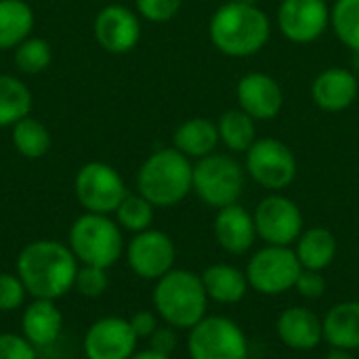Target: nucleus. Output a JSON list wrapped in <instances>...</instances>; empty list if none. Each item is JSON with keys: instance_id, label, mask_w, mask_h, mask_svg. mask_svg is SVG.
<instances>
[{"instance_id": "obj_1", "label": "nucleus", "mask_w": 359, "mask_h": 359, "mask_svg": "<svg viewBox=\"0 0 359 359\" xmlns=\"http://www.w3.org/2000/svg\"><path fill=\"white\" fill-rule=\"evenodd\" d=\"M80 263L67 244L59 240H34L17 257V276L32 299L59 301L65 297L78 276Z\"/></svg>"}, {"instance_id": "obj_2", "label": "nucleus", "mask_w": 359, "mask_h": 359, "mask_svg": "<svg viewBox=\"0 0 359 359\" xmlns=\"http://www.w3.org/2000/svg\"><path fill=\"white\" fill-rule=\"evenodd\" d=\"M208 38L221 55L248 59L267 46L271 38V19L257 4L229 0L212 13Z\"/></svg>"}, {"instance_id": "obj_3", "label": "nucleus", "mask_w": 359, "mask_h": 359, "mask_svg": "<svg viewBox=\"0 0 359 359\" xmlns=\"http://www.w3.org/2000/svg\"><path fill=\"white\" fill-rule=\"evenodd\" d=\"M137 191L156 208L181 204L194 191V164L175 147L156 149L137 172Z\"/></svg>"}, {"instance_id": "obj_4", "label": "nucleus", "mask_w": 359, "mask_h": 359, "mask_svg": "<svg viewBox=\"0 0 359 359\" xmlns=\"http://www.w3.org/2000/svg\"><path fill=\"white\" fill-rule=\"evenodd\" d=\"M208 301L202 278L187 269L168 271L154 288V311L164 324L177 330H191L202 322Z\"/></svg>"}, {"instance_id": "obj_5", "label": "nucleus", "mask_w": 359, "mask_h": 359, "mask_svg": "<svg viewBox=\"0 0 359 359\" xmlns=\"http://www.w3.org/2000/svg\"><path fill=\"white\" fill-rule=\"evenodd\" d=\"M67 246L80 265L109 269L124 252V238L111 215L84 212L72 223Z\"/></svg>"}, {"instance_id": "obj_6", "label": "nucleus", "mask_w": 359, "mask_h": 359, "mask_svg": "<svg viewBox=\"0 0 359 359\" xmlns=\"http://www.w3.org/2000/svg\"><path fill=\"white\" fill-rule=\"evenodd\" d=\"M246 187V168L227 154H210L194 164V191L210 208L238 204Z\"/></svg>"}, {"instance_id": "obj_7", "label": "nucleus", "mask_w": 359, "mask_h": 359, "mask_svg": "<svg viewBox=\"0 0 359 359\" xmlns=\"http://www.w3.org/2000/svg\"><path fill=\"white\" fill-rule=\"evenodd\" d=\"M244 156L246 175L267 191H284L297 179V156L280 139L259 137Z\"/></svg>"}, {"instance_id": "obj_8", "label": "nucleus", "mask_w": 359, "mask_h": 359, "mask_svg": "<svg viewBox=\"0 0 359 359\" xmlns=\"http://www.w3.org/2000/svg\"><path fill=\"white\" fill-rule=\"evenodd\" d=\"M74 194L86 212L114 215L128 189L122 175L107 162H86L74 177Z\"/></svg>"}, {"instance_id": "obj_9", "label": "nucleus", "mask_w": 359, "mask_h": 359, "mask_svg": "<svg viewBox=\"0 0 359 359\" xmlns=\"http://www.w3.org/2000/svg\"><path fill=\"white\" fill-rule=\"evenodd\" d=\"M191 359H248V339L229 318L206 316L187 337Z\"/></svg>"}, {"instance_id": "obj_10", "label": "nucleus", "mask_w": 359, "mask_h": 359, "mask_svg": "<svg viewBox=\"0 0 359 359\" xmlns=\"http://www.w3.org/2000/svg\"><path fill=\"white\" fill-rule=\"evenodd\" d=\"M303 267L290 246H265L257 250L248 265V286L265 297L284 294L294 288Z\"/></svg>"}, {"instance_id": "obj_11", "label": "nucleus", "mask_w": 359, "mask_h": 359, "mask_svg": "<svg viewBox=\"0 0 359 359\" xmlns=\"http://www.w3.org/2000/svg\"><path fill=\"white\" fill-rule=\"evenodd\" d=\"M257 236L269 246H292L303 233V212L294 200L271 194L252 212Z\"/></svg>"}, {"instance_id": "obj_12", "label": "nucleus", "mask_w": 359, "mask_h": 359, "mask_svg": "<svg viewBox=\"0 0 359 359\" xmlns=\"http://www.w3.org/2000/svg\"><path fill=\"white\" fill-rule=\"evenodd\" d=\"M128 267L141 280L158 282L168 271L175 269L177 248L168 233L160 229H145L135 233L128 246L124 248Z\"/></svg>"}, {"instance_id": "obj_13", "label": "nucleus", "mask_w": 359, "mask_h": 359, "mask_svg": "<svg viewBox=\"0 0 359 359\" xmlns=\"http://www.w3.org/2000/svg\"><path fill=\"white\" fill-rule=\"evenodd\" d=\"M276 23L286 40L311 44L330 27V6L326 0H282Z\"/></svg>"}, {"instance_id": "obj_14", "label": "nucleus", "mask_w": 359, "mask_h": 359, "mask_svg": "<svg viewBox=\"0 0 359 359\" xmlns=\"http://www.w3.org/2000/svg\"><path fill=\"white\" fill-rule=\"evenodd\" d=\"M93 36L105 53L126 55L141 40V17L124 4H107L95 15Z\"/></svg>"}, {"instance_id": "obj_15", "label": "nucleus", "mask_w": 359, "mask_h": 359, "mask_svg": "<svg viewBox=\"0 0 359 359\" xmlns=\"http://www.w3.org/2000/svg\"><path fill=\"white\" fill-rule=\"evenodd\" d=\"M137 343L128 320L107 316L88 326L82 349L86 359H130L137 353Z\"/></svg>"}, {"instance_id": "obj_16", "label": "nucleus", "mask_w": 359, "mask_h": 359, "mask_svg": "<svg viewBox=\"0 0 359 359\" xmlns=\"http://www.w3.org/2000/svg\"><path fill=\"white\" fill-rule=\"evenodd\" d=\"M238 107L257 122H269L284 107V90L280 82L265 72H248L236 84Z\"/></svg>"}, {"instance_id": "obj_17", "label": "nucleus", "mask_w": 359, "mask_h": 359, "mask_svg": "<svg viewBox=\"0 0 359 359\" xmlns=\"http://www.w3.org/2000/svg\"><path fill=\"white\" fill-rule=\"evenodd\" d=\"M359 95L358 76L341 65H330L320 72L311 84L313 103L328 114H339L349 109Z\"/></svg>"}, {"instance_id": "obj_18", "label": "nucleus", "mask_w": 359, "mask_h": 359, "mask_svg": "<svg viewBox=\"0 0 359 359\" xmlns=\"http://www.w3.org/2000/svg\"><path fill=\"white\" fill-rule=\"evenodd\" d=\"M217 244L229 255H244L257 242L255 217L240 204H231L217 210L215 217Z\"/></svg>"}, {"instance_id": "obj_19", "label": "nucleus", "mask_w": 359, "mask_h": 359, "mask_svg": "<svg viewBox=\"0 0 359 359\" xmlns=\"http://www.w3.org/2000/svg\"><path fill=\"white\" fill-rule=\"evenodd\" d=\"M63 332V316L57 301L32 299L21 316V334L36 347L46 349L59 341Z\"/></svg>"}, {"instance_id": "obj_20", "label": "nucleus", "mask_w": 359, "mask_h": 359, "mask_svg": "<svg viewBox=\"0 0 359 359\" xmlns=\"http://www.w3.org/2000/svg\"><path fill=\"white\" fill-rule=\"evenodd\" d=\"M280 341L292 351H311L324 341L322 320L307 307H288L276 324Z\"/></svg>"}, {"instance_id": "obj_21", "label": "nucleus", "mask_w": 359, "mask_h": 359, "mask_svg": "<svg viewBox=\"0 0 359 359\" xmlns=\"http://www.w3.org/2000/svg\"><path fill=\"white\" fill-rule=\"evenodd\" d=\"M219 128L217 122L196 116L181 122L172 133V147L179 149L189 160H202L215 154L219 145Z\"/></svg>"}, {"instance_id": "obj_22", "label": "nucleus", "mask_w": 359, "mask_h": 359, "mask_svg": "<svg viewBox=\"0 0 359 359\" xmlns=\"http://www.w3.org/2000/svg\"><path fill=\"white\" fill-rule=\"evenodd\" d=\"M324 341L332 349H359V301H345L334 305L322 320Z\"/></svg>"}, {"instance_id": "obj_23", "label": "nucleus", "mask_w": 359, "mask_h": 359, "mask_svg": "<svg viewBox=\"0 0 359 359\" xmlns=\"http://www.w3.org/2000/svg\"><path fill=\"white\" fill-rule=\"evenodd\" d=\"M204 290L210 301L221 305H236L246 297L248 290V278L246 271H240L233 265L217 263L204 269L200 276Z\"/></svg>"}, {"instance_id": "obj_24", "label": "nucleus", "mask_w": 359, "mask_h": 359, "mask_svg": "<svg viewBox=\"0 0 359 359\" xmlns=\"http://www.w3.org/2000/svg\"><path fill=\"white\" fill-rule=\"evenodd\" d=\"M297 259L303 269L324 271L332 265L337 257V238L326 227H309L303 229L297 240Z\"/></svg>"}, {"instance_id": "obj_25", "label": "nucleus", "mask_w": 359, "mask_h": 359, "mask_svg": "<svg viewBox=\"0 0 359 359\" xmlns=\"http://www.w3.org/2000/svg\"><path fill=\"white\" fill-rule=\"evenodd\" d=\"M36 15L25 0H0V50H13L32 36Z\"/></svg>"}, {"instance_id": "obj_26", "label": "nucleus", "mask_w": 359, "mask_h": 359, "mask_svg": "<svg viewBox=\"0 0 359 359\" xmlns=\"http://www.w3.org/2000/svg\"><path fill=\"white\" fill-rule=\"evenodd\" d=\"M34 95L29 86L13 74H0V128L15 126L32 116Z\"/></svg>"}, {"instance_id": "obj_27", "label": "nucleus", "mask_w": 359, "mask_h": 359, "mask_svg": "<svg viewBox=\"0 0 359 359\" xmlns=\"http://www.w3.org/2000/svg\"><path fill=\"white\" fill-rule=\"evenodd\" d=\"M219 141L233 154H246L250 145L259 139L257 137V120L250 118L240 107L227 109L217 120Z\"/></svg>"}, {"instance_id": "obj_28", "label": "nucleus", "mask_w": 359, "mask_h": 359, "mask_svg": "<svg viewBox=\"0 0 359 359\" xmlns=\"http://www.w3.org/2000/svg\"><path fill=\"white\" fill-rule=\"evenodd\" d=\"M11 141H13L15 149L19 151V156L27 158V160L44 158L53 145L48 126L32 116H27V118L19 120L15 126H11Z\"/></svg>"}, {"instance_id": "obj_29", "label": "nucleus", "mask_w": 359, "mask_h": 359, "mask_svg": "<svg viewBox=\"0 0 359 359\" xmlns=\"http://www.w3.org/2000/svg\"><path fill=\"white\" fill-rule=\"evenodd\" d=\"M154 210H156V206L137 191V194H126V198L116 208L114 217H116V223L120 225V229L130 231V233H141L151 227Z\"/></svg>"}, {"instance_id": "obj_30", "label": "nucleus", "mask_w": 359, "mask_h": 359, "mask_svg": "<svg viewBox=\"0 0 359 359\" xmlns=\"http://www.w3.org/2000/svg\"><path fill=\"white\" fill-rule=\"evenodd\" d=\"M330 27L339 42L359 55V0H337L330 8Z\"/></svg>"}, {"instance_id": "obj_31", "label": "nucleus", "mask_w": 359, "mask_h": 359, "mask_svg": "<svg viewBox=\"0 0 359 359\" xmlns=\"http://www.w3.org/2000/svg\"><path fill=\"white\" fill-rule=\"evenodd\" d=\"M13 55H15L17 69L27 76L42 74L53 61V48H50L48 40H44L40 36H27L23 42H19L13 48Z\"/></svg>"}, {"instance_id": "obj_32", "label": "nucleus", "mask_w": 359, "mask_h": 359, "mask_svg": "<svg viewBox=\"0 0 359 359\" xmlns=\"http://www.w3.org/2000/svg\"><path fill=\"white\" fill-rule=\"evenodd\" d=\"M107 286H109L107 269L80 265L74 288H76L82 297H86V299H99V297L105 294Z\"/></svg>"}, {"instance_id": "obj_33", "label": "nucleus", "mask_w": 359, "mask_h": 359, "mask_svg": "<svg viewBox=\"0 0 359 359\" xmlns=\"http://www.w3.org/2000/svg\"><path fill=\"white\" fill-rule=\"evenodd\" d=\"M27 290L17 273L0 271V313H11L23 307Z\"/></svg>"}, {"instance_id": "obj_34", "label": "nucleus", "mask_w": 359, "mask_h": 359, "mask_svg": "<svg viewBox=\"0 0 359 359\" xmlns=\"http://www.w3.org/2000/svg\"><path fill=\"white\" fill-rule=\"evenodd\" d=\"M183 0H135V11L149 23H166L177 17Z\"/></svg>"}, {"instance_id": "obj_35", "label": "nucleus", "mask_w": 359, "mask_h": 359, "mask_svg": "<svg viewBox=\"0 0 359 359\" xmlns=\"http://www.w3.org/2000/svg\"><path fill=\"white\" fill-rule=\"evenodd\" d=\"M0 359H38V349L15 332H0Z\"/></svg>"}, {"instance_id": "obj_36", "label": "nucleus", "mask_w": 359, "mask_h": 359, "mask_svg": "<svg viewBox=\"0 0 359 359\" xmlns=\"http://www.w3.org/2000/svg\"><path fill=\"white\" fill-rule=\"evenodd\" d=\"M294 288L299 290V294L303 299L316 301L326 292V278L322 276V271H313V269H303Z\"/></svg>"}, {"instance_id": "obj_37", "label": "nucleus", "mask_w": 359, "mask_h": 359, "mask_svg": "<svg viewBox=\"0 0 359 359\" xmlns=\"http://www.w3.org/2000/svg\"><path fill=\"white\" fill-rule=\"evenodd\" d=\"M149 349L164 355H172V351L177 349V328L168 324L158 326V330L149 337Z\"/></svg>"}, {"instance_id": "obj_38", "label": "nucleus", "mask_w": 359, "mask_h": 359, "mask_svg": "<svg viewBox=\"0 0 359 359\" xmlns=\"http://www.w3.org/2000/svg\"><path fill=\"white\" fill-rule=\"evenodd\" d=\"M158 320H160V318H158L156 311H137L128 322H130V326H133V332H135L137 339L141 341V339H149V337L158 330V326H160Z\"/></svg>"}, {"instance_id": "obj_39", "label": "nucleus", "mask_w": 359, "mask_h": 359, "mask_svg": "<svg viewBox=\"0 0 359 359\" xmlns=\"http://www.w3.org/2000/svg\"><path fill=\"white\" fill-rule=\"evenodd\" d=\"M130 359H172L170 355H164V353H158L154 349H145V351H137Z\"/></svg>"}, {"instance_id": "obj_40", "label": "nucleus", "mask_w": 359, "mask_h": 359, "mask_svg": "<svg viewBox=\"0 0 359 359\" xmlns=\"http://www.w3.org/2000/svg\"><path fill=\"white\" fill-rule=\"evenodd\" d=\"M324 359H355L351 351H345V349H330V353Z\"/></svg>"}, {"instance_id": "obj_41", "label": "nucleus", "mask_w": 359, "mask_h": 359, "mask_svg": "<svg viewBox=\"0 0 359 359\" xmlns=\"http://www.w3.org/2000/svg\"><path fill=\"white\" fill-rule=\"evenodd\" d=\"M238 2H244V4H257V6H259V0H238Z\"/></svg>"}, {"instance_id": "obj_42", "label": "nucleus", "mask_w": 359, "mask_h": 359, "mask_svg": "<svg viewBox=\"0 0 359 359\" xmlns=\"http://www.w3.org/2000/svg\"><path fill=\"white\" fill-rule=\"evenodd\" d=\"M358 67H359V63H358Z\"/></svg>"}]
</instances>
